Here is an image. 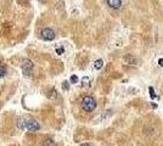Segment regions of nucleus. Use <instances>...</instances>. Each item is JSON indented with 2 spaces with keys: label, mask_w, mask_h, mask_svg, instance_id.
Returning a JSON list of instances; mask_svg holds the SVG:
<instances>
[{
  "label": "nucleus",
  "mask_w": 163,
  "mask_h": 146,
  "mask_svg": "<svg viewBox=\"0 0 163 146\" xmlns=\"http://www.w3.org/2000/svg\"><path fill=\"white\" fill-rule=\"evenodd\" d=\"M158 64H159L161 67H163V59H159L158 60Z\"/></svg>",
  "instance_id": "16"
},
{
  "label": "nucleus",
  "mask_w": 163,
  "mask_h": 146,
  "mask_svg": "<svg viewBox=\"0 0 163 146\" xmlns=\"http://www.w3.org/2000/svg\"><path fill=\"white\" fill-rule=\"evenodd\" d=\"M40 34H42V38L44 40H47V42H49V40H52L55 38V32L52 29H50V28L43 29L42 32H40Z\"/></svg>",
  "instance_id": "3"
},
{
  "label": "nucleus",
  "mask_w": 163,
  "mask_h": 146,
  "mask_svg": "<svg viewBox=\"0 0 163 146\" xmlns=\"http://www.w3.org/2000/svg\"><path fill=\"white\" fill-rule=\"evenodd\" d=\"M82 108L85 112H93L96 108V101L91 96H84L82 100Z\"/></svg>",
  "instance_id": "1"
},
{
  "label": "nucleus",
  "mask_w": 163,
  "mask_h": 146,
  "mask_svg": "<svg viewBox=\"0 0 163 146\" xmlns=\"http://www.w3.org/2000/svg\"><path fill=\"white\" fill-rule=\"evenodd\" d=\"M149 91H150V96L152 97V99H154V97H156V94H154V89L152 86H150L149 88Z\"/></svg>",
  "instance_id": "12"
},
{
  "label": "nucleus",
  "mask_w": 163,
  "mask_h": 146,
  "mask_svg": "<svg viewBox=\"0 0 163 146\" xmlns=\"http://www.w3.org/2000/svg\"><path fill=\"white\" fill-rule=\"evenodd\" d=\"M27 129L29 132H37V130L40 129V125H39L38 122H35L34 119H29L27 122Z\"/></svg>",
  "instance_id": "4"
},
{
  "label": "nucleus",
  "mask_w": 163,
  "mask_h": 146,
  "mask_svg": "<svg viewBox=\"0 0 163 146\" xmlns=\"http://www.w3.org/2000/svg\"><path fill=\"white\" fill-rule=\"evenodd\" d=\"M82 82H83V86H88L89 85V78L88 77H84L82 79Z\"/></svg>",
  "instance_id": "14"
},
{
  "label": "nucleus",
  "mask_w": 163,
  "mask_h": 146,
  "mask_svg": "<svg viewBox=\"0 0 163 146\" xmlns=\"http://www.w3.org/2000/svg\"><path fill=\"white\" fill-rule=\"evenodd\" d=\"M64 52V49H63V46H59L57 49H56V54H59V55H62Z\"/></svg>",
  "instance_id": "13"
},
{
  "label": "nucleus",
  "mask_w": 163,
  "mask_h": 146,
  "mask_svg": "<svg viewBox=\"0 0 163 146\" xmlns=\"http://www.w3.org/2000/svg\"><path fill=\"white\" fill-rule=\"evenodd\" d=\"M43 146H55V141L52 139H46L43 142Z\"/></svg>",
  "instance_id": "9"
},
{
  "label": "nucleus",
  "mask_w": 163,
  "mask_h": 146,
  "mask_svg": "<svg viewBox=\"0 0 163 146\" xmlns=\"http://www.w3.org/2000/svg\"><path fill=\"white\" fill-rule=\"evenodd\" d=\"M49 93H50V94H47V97H49V99H54V100H55L56 97H57V93H56L55 89H52V90H50Z\"/></svg>",
  "instance_id": "8"
},
{
  "label": "nucleus",
  "mask_w": 163,
  "mask_h": 146,
  "mask_svg": "<svg viewBox=\"0 0 163 146\" xmlns=\"http://www.w3.org/2000/svg\"><path fill=\"white\" fill-rule=\"evenodd\" d=\"M5 74H6V71H5V68H4L3 66H0V78H3Z\"/></svg>",
  "instance_id": "15"
},
{
  "label": "nucleus",
  "mask_w": 163,
  "mask_h": 146,
  "mask_svg": "<svg viewBox=\"0 0 163 146\" xmlns=\"http://www.w3.org/2000/svg\"><path fill=\"white\" fill-rule=\"evenodd\" d=\"M62 89L63 90H69V83L67 82V80H64V82H62Z\"/></svg>",
  "instance_id": "10"
},
{
  "label": "nucleus",
  "mask_w": 163,
  "mask_h": 146,
  "mask_svg": "<svg viewBox=\"0 0 163 146\" xmlns=\"http://www.w3.org/2000/svg\"><path fill=\"white\" fill-rule=\"evenodd\" d=\"M39 1H45V0H39Z\"/></svg>",
  "instance_id": "18"
},
{
  "label": "nucleus",
  "mask_w": 163,
  "mask_h": 146,
  "mask_svg": "<svg viewBox=\"0 0 163 146\" xmlns=\"http://www.w3.org/2000/svg\"><path fill=\"white\" fill-rule=\"evenodd\" d=\"M107 5L111 7V9H119L122 6V0H107Z\"/></svg>",
  "instance_id": "5"
},
{
  "label": "nucleus",
  "mask_w": 163,
  "mask_h": 146,
  "mask_svg": "<svg viewBox=\"0 0 163 146\" xmlns=\"http://www.w3.org/2000/svg\"><path fill=\"white\" fill-rule=\"evenodd\" d=\"M102 66H103V61H102L101 59L96 60V61L94 62V67H95L96 69H101V68H102Z\"/></svg>",
  "instance_id": "7"
},
{
  "label": "nucleus",
  "mask_w": 163,
  "mask_h": 146,
  "mask_svg": "<svg viewBox=\"0 0 163 146\" xmlns=\"http://www.w3.org/2000/svg\"><path fill=\"white\" fill-rule=\"evenodd\" d=\"M71 83H73V84H76V83H78V77L76 76V74H73V76H71Z\"/></svg>",
  "instance_id": "11"
},
{
  "label": "nucleus",
  "mask_w": 163,
  "mask_h": 146,
  "mask_svg": "<svg viewBox=\"0 0 163 146\" xmlns=\"http://www.w3.org/2000/svg\"><path fill=\"white\" fill-rule=\"evenodd\" d=\"M80 146H90V145H89V144H82Z\"/></svg>",
  "instance_id": "17"
},
{
  "label": "nucleus",
  "mask_w": 163,
  "mask_h": 146,
  "mask_svg": "<svg viewBox=\"0 0 163 146\" xmlns=\"http://www.w3.org/2000/svg\"><path fill=\"white\" fill-rule=\"evenodd\" d=\"M17 125H18L20 129H26L27 128V122H26V119H24V118H20L18 122H17Z\"/></svg>",
  "instance_id": "6"
},
{
  "label": "nucleus",
  "mask_w": 163,
  "mask_h": 146,
  "mask_svg": "<svg viewBox=\"0 0 163 146\" xmlns=\"http://www.w3.org/2000/svg\"><path fill=\"white\" fill-rule=\"evenodd\" d=\"M32 69H33V62H32L29 59H24L22 61V72L24 76H30Z\"/></svg>",
  "instance_id": "2"
}]
</instances>
